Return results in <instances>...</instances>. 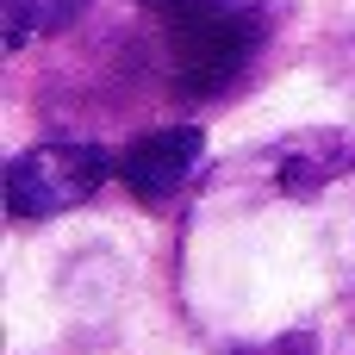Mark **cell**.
Returning <instances> with one entry per match:
<instances>
[{
  "label": "cell",
  "mask_w": 355,
  "mask_h": 355,
  "mask_svg": "<svg viewBox=\"0 0 355 355\" xmlns=\"http://www.w3.org/2000/svg\"><path fill=\"white\" fill-rule=\"evenodd\" d=\"M94 0H6V50L19 56L31 37H50L62 25H75Z\"/></svg>",
  "instance_id": "obj_4"
},
{
  "label": "cell",
  "mask_w": 355,
  "mask_h": 355,
  "mask_svg": "<svg viewBox=\"0 0 355 355\" xmlns=\"http://www.w3.org/2000/svg\"><path fill=\"white\" fill-rule=\"evenodd\" d=\"M200 162H206V131L200 125H156V131H137L119 150V181L137 206L162 212L193 187Z\"/></svg>",
  "instance_id": "obj_3"
},
{
  "label": "cell",
  "mask_w": 355,
  "mask_h": 355,
  "mask_svg": "<svg viewBox=\"0 0 355 355\" xmlns=\"http://www.w3.org/2000/svg\"><path fill=\"white\" fill-rule=\"evenodd\" d=\"M112 175H119V156L106 144H81V137L31 144V150H19L6 162V212L19 225L62 218V212L87 206Z\"/></svg>",
  "instance_id": "obj_2"
},
{
  "label": "cell",
  "mask_w": 355,
  "mask_h": 355,
  "mask_svg": "<svg viewBox=\"0 0 355 355\" xmlns=\"http://www.w3.org/2000/svg\"><path fill=\"white\" fill-rule=\"evenodd\" d=\"M137 6L156 25L175 94L187 100L225 94L275 31V6L262 0H137Z\"/></svg>",
  "instance_id": "obj_1"
}]
</instances>
